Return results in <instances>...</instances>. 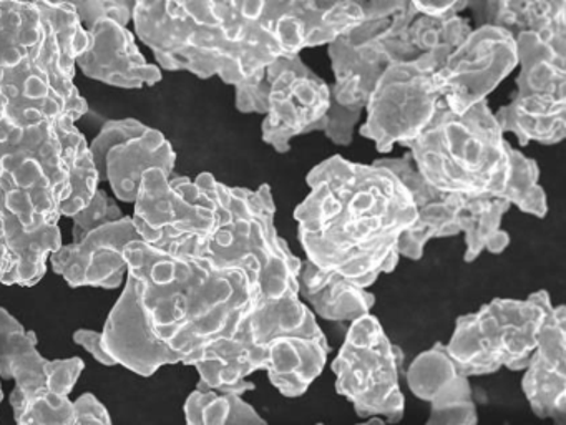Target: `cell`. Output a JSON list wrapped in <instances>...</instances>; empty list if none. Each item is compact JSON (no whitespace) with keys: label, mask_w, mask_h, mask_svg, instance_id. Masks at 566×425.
<instances>
[{"label":"cell","mask_w":566,"mask_h":425,"mask_svg":"<svg viewBox=\"0 0 566 425\" xmlns=\"http://www.w3.org/2000/svg\"><path fill=\"white\" fill-rule=\"evenodd\" d=\"M125 301L140 329L137 374L207 362L240 332L261 282L205 256L170 255L144 241L125 248Z\"/></svg>","instance_id":"cell-1"},{"label":"cell","mask_w":566,"mask_h":425,"mask_svg":"<svg viewBox=\"0 0 566 425\" xmlns=\"http://www.w3.org/2000/svg\"><path fill=\"white\" fill-rule=\"evenodd\" d=\"M294 218L306 261L367 289L399 262V241L417 221L409 189L389 169L336 155L307 175Z\"/></svg>","instance_id":"cell-2"},{"label":"cell","mask_w":566,"mask_h":425,"mask_svg":"<svg viewBox=\"0 0 566 425\" xmlns=\"http://www.w3.org/2000/svg\"><path fill=\"white\" fill-rule=\"evenodd\" d=\"M135 30L158 65L237 86L281 59L268 2H137Z\"/></svg>","instance_id":"cell-3"},{"label":"cell","mask_w":566,"mask_h":425,"mask_svg":"<svg viewBox=\"0 0 566 425\" xmlns=\"http://www.w3.org/2000/svg\"><path fill=\"white\" fill-rule=\"evenodd\" d=\"M407 146L420 178L437 191L503 199L513 146L489 103H479L463 115L443 103L426 132Z\"/></svg>","instance_id":"cell-4"},{"label":"cell","mask_w":566,"mask_h":425,"mask_svg":"<svg viewBox=\"0 0 566 425\" xmlns=\"http://www.w3.org/2000/svg\"><path fill=\"white\" fill-rule=\"evenodd\" d=\"M520 73L509 105L493 113L520 145H555L566 133V20L515 37Z\"/></svg>","instance_id":"cell-5"},{"label":"cell","mask_w":566,"mask_h":425,"mask_svg":"<svg viewBox=\"0 0 566 425\" xmlns=\"http://www.w3.org/2000/svg\"><path fill=\"white\" fill-rule=\"evenodd\" d=\"M0 182L6 211L28 232L57 226L61 206L71 195L55 122L21 128L0 122Z\"/></svg>","instance_id":"cell-6"},{"label":"cell","mask_w":566,"mask_h":425,"mask_svg":"<svg viewBox=\"0 0 566 425\" xmlns=\"http://www.w3.org/2000/svg\"><path fill=\"white\" fill-rule=\"evenodd\" d=\"M552 311L546 291L533 292L528 299H495L457 319L447 354L465 377L493 374L502 367L525 371Z\"/></svg>","instance_id":"cell-7"},{"label":"cell","mask_w":566,"mask_h":425,"mask_svg":"<svg viewBox=\"0 0 566 425\" xmlns=\"http://www.w3.org/2000/svg\"><path fill=\"white\" fill-rule=\"evenodd\" d=\"M217 185L211 173L195 182L168 178L151 168L142 176L135 198V229L142 241L170 255L200 256L217 225Z\"/></svg>","instance_id":"cell-8"},{"label":"cell","mask_w":566,"mask_h":425,"mask_svg":"<svg viewBox=\"0 0 566 425\" xmlns=\"http://www.w3.org/2000/svg\"><path fill=\"white\" fill-rule=\"evenodd\" d=\"M446 55L427 53L409 62H394L384 70L367 99V120L360 135L389 153L394 145L407 146L422 135L443 105L436 73Z\"/></svg>","instance_id":"cell-9"},{"label":"cell","mask_w":566,"mask_h":425,"mask_svg":"<svg viewBox=\"0 0 566 425\" xmlns=\"http://www.w3.org/2000/svg\"><path fill=\"white\" fill-rule=\"evenodd\" d=\"M400 362L402 354L376 315L356 319L333 362L337 394L354 405L359 417H384L397 424L406 411L399 385Z\"/></svg>","instance_id":"cell-10"},{"label":"cell","mask_w":566,"mask_h":425,"mask_svg":"<svg viewBox=\"0 0 566 425\" xmlns=\"http://www.w3.org/2000/svg\"><path fill=\"white\" fill-rule=\"evenodd\" d=\"M359 25L329 43L333 100L344 108L364 110L384 70L402 60L403 25L412 15V2H364Z\"/></svg>","instance_id":"cell-11"},{"label":"cell","mask_w":566,"mask_h":425,"mask_svg":"<svg viewBox=\"0 0 566 425\" xmlns=\"http://www.w3.org/2000/svg\"><path fill=\"white\" fill-rule=\"evenodd\" d=\"M518 66L516 40L495 25L473 27L436 73V85L450 112L463 115Z\"/></svg>","instance_id":"cell-12"},{"label":"cell","mask_w":566,"mask_h":425,"mask_svg":"<svg viewBox=\"0 0 566 425\" xmlns=\"http://www.w3.org/2000/svg\"><path fill=\"white\" fill-rule=\"evenodd\" d=\"M266 75L270 95L261 125L264 143L286 153L296 136L324 132L333 93L301 56L276 60L268 66Z\"/></svg>","instance_id":"cell-13"},{"label":"cell","mask_w":566,"mask_h":425,"mask_svg":"<svg viewBox=\"0 0 566 425\" xmlns=\"http://www.w3.org/2000/svg\"><path fill=\"white\" fill-rule=\"evenodd\" d=\"M134 241H142L140 236L130 216H124L88 232L82 241L62 245L51 256L52 268L72 288L115 289L127 272L125 248Z\"/></svg>","instance_id":"cell-14"},{"label":"cell","mask_w":566,"mask_h":425,"mask_svg":"<svg viewBox=\"0 0 566 425\" xmlns=\"http://www.w3.org/2000/svg\"><path fill=\"white\" fill-rule=\"evenodd\" d=\"M87 33V50L75 62L85 75L122 89H142L160 82L161 70L142 55L127 27L102 19Z\"/></svg>","instance_id":"cell-15"},{"label":"cell","mask_w":566,"mask_h":425,"mask_svg":"<svg viewBox=\"0 0 566 425\" xmlns=\"http://www.w3.org/2000/svg\"><path fill=\"white\" fill-rule=\"evenodd\" d=\"M522 388L536 417L563 425L566 412V311L556 305L539 329Z\"/></svg>","instance_id":"cell-16"},{"label":"cell","mask_w":566,"mask_h":425,"mask_svg":"<svg viewBox=\"0 0 566 425\" xmlns=\"http://www.w3.org/2000/svg\"><path fill=\"white\" fill-rule=\"evenodd\" d=\"M376 162L402 182L416 203L417 221L400 238L399 256L420 259L430 239L459 235V215L463 196L437 191L432 186L427 185L417 173L412 159H407V156L406 158L376 159Z\"/></svg>","instance_id":"cell-17"},{"label":"cell","mask_w":566,"mask_h":425,"mask_svg":"<svg viewBox=\"0 0 566 425\" xmlns=\"http://www.w3.org/2000/svg\"><path fill=\"white\" fill-rule=\"evenodd\" d=\"M0 92L8 102L6 122L21 128L57 122L67 105L52 89L51 80L32 53L18 66L0 70Z\"/></svg>","instance_id":"cell-18"},{"label":"cell","mask_w":566,"mask_h":425,"mask_svg":"<svg viewBox=\"0 0 566 425\" xmlns=\"http://www.w3.org/2000/svg\"><path fill=\"white\" fill-rule=\"evenodd\" d=\"M175 155L170 142L158 129L147 128L137 138L114 146L105 156V179L111 183L120 201L134 203L140 188L142 176L148 169H161L171 178Z\"/></svg>","instance_id":"cell-19"},{"label":"cell","mask_w":566,"mask_h":425,"mask_svg":"<svg viewBox=\"0 0 566 425\" xmlns=\"http://www.w3.org/2000/svg\"><path fill=\"white\" fill-rule=\"evenodd\" d=\"M300 296H303L319 318L327 321H356L370 314L376 296L367 289L333 272H323L311 262L301 265ZM311 309V311H313Z\"/></svg>","instance_id":"cell-20"},{"label":"cell","mask_w":566,"mask_h":425,"mask_svg":"<svg viewBox=\"0 0 566 425\" xmlns=\"http://www.w3.org/2000/svg\"><path fill=\"white\" fill-rule=\"evenodd\" d=\"M4 242L9 251V268L0 282L12 286H34L48 271V259L62 246L59 226H45L28 232L21 222L6 211Z\"/></svg>","instance_id":"cell-21"},{"label":"cell","mask_w":566,"mask_h":425,"mask_svg":"<svg viewBox=\"0 0 566 425\" xmlns=\"http://www.w3.org/2000/svg\"><path fill=\"white\" fill-rule=\"evenodd\" d=\"M34 332L22 328L18 319L0 308V375L15 379V388L24 394L48 388L45 362L39 354Z\"/></svg>","instance_id":"cell-22"},{"label":"cell","mask_w":566,"mask_h":425,"mask_svg":"<svg viewBox=\"0 0 566 425\" xmlns=\"http://www.w3.org/2000/svg\"><path fill=\"white\" fill-rule=\"evenodd\" d=\"M59 138H61L64 162L71 179V195L62 203L61 216L74 218L75 215L91 205L92 198L97 193L101 183L97 166L94 163L91 148L85 136L78 132L75 123L67 118H59L55 122Z\"/></svg>","instance_id":"cell-23"},{"label":"cell","mask_w":566,"mask_h":425,"mask_svg":"<svg viewBox=\"0 0 566 425\" xmlns=\"http://www.w3.org/2000/svg\"><path fill=\"white\" fill-rule=\"evenodd\" d=\"M42 33L44 19L38 3L0 2V70L24 62Z\"/></svg>","instance_id":"cell-24"},{"label":"cell","mask_w":566,"mask_h":425,"mask_svg":"<svg viewBox=\"0 0 566 425\" xmlns=\"http://www.w3.org/2000/svg\"><path fill=\"white\" fill-rule=\"evenodd\" d=\"M472 9L476 12V27H500L513 37L566 20L565 2H483L473 3Z\"/></svg>","instance_id":"cell-25"},{"label":"cell","mask_w":566,"mask_h":425,"mask_svg":"<svg viewBox=\"0 0 566 425\" xmlns=\"http://www.w3.org/2000/svg\"><path fill=\"white\" fill-rule=\"evenodd\" d=\"M187 425H268L241 395L195 391L185 404Z\"/></svg>","instance_id":"cell-26"},{"label":"cell","mask_w":566,"mask_h":425,"mask_svg":"<svg viewBox=\"0 0 566 425\" xmlns=\"http://www.w3.org/2000/svg\"><path fill=\"white\" fill-rule=\"evenodd\" d=\"M512 208L510 203L493 196H463L459 215L460 232L465 235V261L479 258L490 239L502 231L503 215Z\"/></svg>","instance_id":"cell-27"},{"label":"cell","mask_w":566,"mask_h":425,"mask_svg":"<svg viewBox=\"0 0 566 425\" xmlns=\"http://www.w3.org/2000/svg\"><path fill=\"white\" fill-rule=\"evenodd\" d=\"M463 377L462 372L447 354L446 344L437 342L432 349L413 359L407 371V384L416 397L432 402L436 395Z\"/></svg>","instance_id":"cell-28"},{"label":"cell","mask_w":566,"mask_h":425,"mask_svg":"<svg viewBox=\"0 0 566 425\" xmlns=\"http://www.w3.org/2000/svg\"><path fill=\"white\" fill-rule=\"evenodd\" d=\"M41 9L42 19L48 22L61 49L62 62L75 73V62L84 55L88 46V33L82 27L74 3L35 2Z\"/></svg>","instance_id":"cell-29"},{"label":"cell","mask_w":566,"mask_h":425,"mask_svg":"<svg viewBox=\"0 0 566 425\" xmlns=\"http://www.w3.org/2000/svg\"><path fill=\"white\" fill-rule=\"evenodd\" d=\"M11 404L18 425H69L74 417V402L52 394L48 388L34 394L14 388Z\"/></svg>","instance_id":"cell-30"},{"label":"cell","mask_w":566,"mask_h":425,"mask_svg":"<svg viewBox=\"0 0 566 425\" xmlns=\"http://www.w3.org/2000/svg\"><path fill=\"white\" fill-rule=\"evenodd\" d=\"M503 201L515 205L523 212L543 218L548 211L545 191L539 186V168L532 158L512 149V173Z\"/></svg>","instance_id":"cell-31"},{"label":"cell","mask_w":566,"mask_h":425,"mask_svg":"<svg viewBox=\"0 0 566 425\" xmlns=\"http://www.w3.org/2000/svg\"><path fill=\"white\" fill-rule=\"evenodd\" d=\"M430 417L426 425H476V405L469 377H460L430 402Z\"/></svg>","instance_id":"cell-32"},{"label":"cell","mask_w":566,"mask_h":425,"mask_svg":"<svg viewBox=\"0 0 566 425\" xmlns=\"http://www.w3.org/2000/svg\"><path fill=\"white\" fill-rule=\"evenodd\" d=\"M147 128V125L134 118L114 120V122H108L107 125L102 128L97 138L88 146L92 156H94L98 175H101V182H107V179H105V156H107V153L111 152L114 146L122 145V143L128 142V139L137 138V136L145 133Z\"/></svg>","instance_id":"cell-33"},{"label":"cell","mask_w":566,"mask_h":425,"mask_svg":"<svg viewBox=\"0 0 566 425\" xmlns=\"http://www.w3.org/2000/svg\"><path fill=\"white\" fill-rule=\"evenodd\" d=\"M124 218L117 203L104 191L97 189L91 205L82 209L74 218V242L82 241L88 232L95 231L108 222L118 221Z\"/></svg>","instance_id":"cell-34"},{"label":"cell","mask_w":566,"mask_h":425,"mask_svg":"<svg viewBox=\"0 0 566 425\" xmlns=\"http://www.w3.org/2000/svg\"><path fill=\"white\" fill-rule=\"evenodd\" d=\"M84 367V361L78 357L45 362V385H48V391H51L52 394L61 395V397H69Z\"/></svg>","instance_id":"cell-35"},{"label":"cell","mask_w":566,"mask_h":425,"mask_svg":"<svg viewBox=\"0 0 566 425\" xmlns=\"http://www.w3.org/2000/svg\"><path fill=\"white\" fill-rule=\"evenodd\" d=\"M78 19L85 30L91 29L95 22L102 19H111L118 25L127 27L132 19V10L135 3L125 2H74Z\"/></svg>","instance_id":"cell-36"},{"label":"cell","mask_w":566,"mask_h":425,"mask_svg":"<svg viewBox=\"0 0 566 425\" xmlns=\"http://www.w3.org/2000/svg\"><path fill=\"white\" fill-rule=\"evenodd\" d=\"M237 106L243 113H261L264 115L268 110V95H270V82H268L266 70L251 76L247 82L238 83Z\"/></svg>","instance_id":"cell-37"},{"label":"cell","mask_w":566,"mask_h":425,"mask_svg":"<svg viewBox=\"0 0 566 425\" xmlns=\"http://www.w3.org/2000/svg\"><path fill=\"white\" fill-rule=\"evenodd\" d=\"M360 113L363 110L344 108L333 100L329 113H327L326 126H324L327 138L336 145H349L353 142L354 126L359 122Z\"/></svg>","instance_id":"cell-38"},{"label":"cell","mask_w":566,"mask_h":425,"mask_svg":"<svg viewBox=\"0 0 566 425\" xmlns=\"http://www.w3.org/2000/svg\"><path fill=\"white\" fill-rule=\"evenodd\" d=\"M69 425H112L107 408L92 394L82 395L74 402V417Z\"/></svg>","instance_id":"cell-39"},{"label":"cell","mask_w":566,"mask_h":425,"mask_svg":"<svg viewBox=\"0 0 566 425\" xmlns=\"http://www.w3.org/2000/svg\"><path fill=\"white\" fill-rule=\"evenodd\" d=\"M75 342L84 345L98 362L105 365H115V362L112 361L111 355L104 351L102 348V334L101 332L88 331V329H81V331L75 332L74 335Z\"/></svg>","instance_id":"cell-40"},{"label":"cell","mask_w":566,"mask_h":425,"mask_svg":"<svg viewBox=\"0 0 566 425\" xmlns=\"http://www.w3.org/2000/svg\"><path fill=\"white\" fill-rule=\"evenodd\" d=\"M510 242V236L509 232L500 231L496 232L495 236H493L492 239H490L489 245H486V251L490 252V255H500V252L503 251V249L509 246Z\"/></svg>","instance_id":"cell-41"},{"label":"cell","mask_w":566,"mask_h":425,"mask_svg":"<svg viewBox=\"0 0 566 425\" xmlns=\"http://www.w3.org/2000/svg\"><path fill=\"white\" fill-rule=\"evenodd\" d=\"M4 219H6V191L4 185L0 182V241L4 239Z\"/></svg>","instance_id":"cell-42"},{"label":"cell","mask_w":566,"mask_h":425,"mask_svg":"<svg viewBox=\"0 0 566 425\" xmlns=\"http://www.w3.org/2000/svg\"><path fill=\"white\" fill-rule=\"evenodd\" d=\"M9 268V251L6 248L4 239L0 241V279L4 276V272L8 271Z\"/></svg>","instance_id":"cell-43"},{"label":"cell","mask_w":566,"mask_h":425,"mask_svg":"<svg viewBox=\"0 0 566 425\" xmlns=\"http://www.w3.org/2000/svg\"><path fill=\"white\" fill-rule=\"evenodd\" d=\"M316 425H324V424H316ZM357 425H387V424L382 417H370V418H367V422H363V424H357Z\"/></svg>","instance_id":"cell-44"},{"label":"cell","mask_w":566,"mask_h":425,"mask_svg":"<svg viewBox=\"0 0 566 425\" xmlns=\"http://www.w3.org/2000/svg\"><path fill=\"white\" fill-rule=\"evenodd\" d=\"M2 398H4V394H2V388H0V402H2Z\"/></svg>","instance_id":"cell-45"}]
</instances>
